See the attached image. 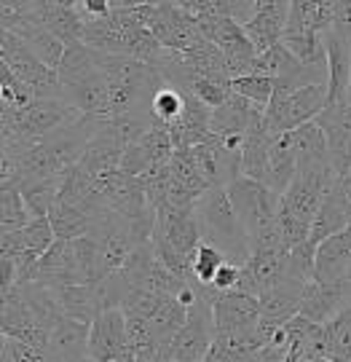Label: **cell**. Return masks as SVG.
Returning a JSON list of instances; mask_svg holds the SVG:
<instances>
[{
  "label": "cell",
  "instance_id": "cell-1",
  "mask_svg": "<svg viewBox=\"0 0 351 362\" xmlns=\"http://www.w3.org/2000/svg\"><path fill=\"white\" fill-rule=\"evenodd\" d=\"M228 196H231V204L247 231L249 250L252 252H285L282 236H279V223H276L282 196H276L268 185L249 180V177H236L228 185Z\"/></svg>",
  "mask_w": 351,
  "mask_h": 362
},
{
  "label": "cell",
  "instance_id": "cell-2",
  "mask_svg": "<svg viewBox=\"0 0 351 362\" xmlns=\"http://www.w3.org/2000/svg\"><path fill=\"white\" fill-rule=\"evenodd\" d=\"M196 220H198L204 242L218 247L228 258V263H236V266L247 263L252 250H249L247 231L231 204L228 188H209L196 202Z\"/></svg>",
  "mask_w": 351,
  "mask_h": 362
},
{
  "label": "cell",
  "instance_id": "cell-3",
  "mask_svg": "<svg viewBox=\"0 0 351 362\" xmlns=\"http://www.w3.org/2000/svg\"><path fill=\"white\" fill-rule=\"evenodd\" d=\"M327 107V83H314L295 94L273 91L271 103L263 113V124L273 137L295 132L306 124L316 121V116Z\"/></svg>",
  "mask_w": 351,
  "mask_h": 362
},
{
  "label": "cell",
  "instance_id": "cell-4",
  "mask_svg": "<svg viewBox=\"0 0 351 362\" xmlns=\"http://www.w3.org/2000/svg\"><path fill=\"white\" fill-rule=\"evenodd\" d=\"M0 62L16 78H22L27 86H32L38 100H62V83L56 70L43 65L16 33H0Z\"/></svg>",
  "mask_w": 351,
  "mask_h": 362
},
{
  "label": "cell",
  "instance_id": "cell-5",
  "mask_svg": "<svg viewBox=\"0 0 351 362\" xmlns=\"http://www.w3.org/2000/svg\"><path fill=\"white\" fill-rule=\"evenodd\" d=\"M25 25L46 27L65 46L83 43V30H86V22H83V16L76 8V0H30V11H27Z\"/></svg>",
  "mask_w": 351,
  "mask_h": 362
},
{
  "label": "cell",
  "instance_id": "cell-6",
  "mask_svg": "<svg viewBox=\"0 0 351 362\" xmlns=\"http://www.w3.org/2000/svg\"><path fill=\"white\" fill-rule=\"evenodd\" d=\"M212 314H215V336H236L261 327V300L242 290L215 293Z\"/></svg>",
  "mask_w": 351,
  "mask_h": 362
},
{
  "label": "cell",
  "instance_id": "cell-7",
  "mask_svg": "<svg viewBox=\"0 0 351 362\" xmlns=\"http://www.w3.org/2000/svg\"><path fill=\"white\" fill-rule=\"evenodd\" d=\"M303 290L306 285L298 279H285L268 293H263L261 300V333L266 344H271V338L285 327L290 320H295L300 311V300H303Z\"/></svg>",
  "mask_w": 351,
  "mask_h": 362
},
{
  "label": "cell",
  "instance_id": "cell-8",
  "mask_svg": "<svg viewBox=\"0 0 351 362\" xmlns=\"http://www.w3.org/2000/svg\"><path fill=\"white\" fill-rule=\"evenodd\" d=\"M316 127L325 132L330 161L338 177L351 175V103L327 105L316 116Z\"/></svg>",
  "mask_w": 351,
  "mask_h": 362
},
{
  "label": "cell",
  "instance_id": "cell-9",
  "mask_svg": "<svg viewBox=\"0 0 351 362\" xmlns=\"http://www.w3.org/2000/svg\"><path fill=\"white\" fill-rule=\"evenodd\" d=\"M129 349V333H126V314L121 309L102 311L89 333V360L94 362H116Z\"/></svg>",
  "mask_w": 351,
  "mask_h": 362
},
{
  "label": "cell",
  "instance_id": "cell-10",
  "mask_svg": "<svg viewBox=\"0 0 351 362\" xmlns=\"http://www.w3.org/2000/svg\"><path fill=\"white\" fill-rule=\"evenodd\" d=\"M327 105L346 103L351 86V35L343 30H327Z\"/></svg>",
  "mask_w": 351,
  "mask_h": 362
},
{
  "label": "cell",
  "instance_id": "cell-11",
  "mask_svg": "<svg viewBox=\"0 0 351 362\" xmlns=\"http://www.w3.org/2000/svg\"><path fill=\"white\" fill-rule=\"evenodd\" d=\"M351 223V185L349 177H338L330 185L327 196L322 199V207L316 212L311 226V239L314 245L319 247L325 239L340 233Z\"/></svg>",
  "mask_w": 351,
  "mask_h": 362
},
{
  "label": "cell",
  "instance_id": "cell-12",
  "mask_svg": "<svg viewBox=\"0 0 351 362\" xmlns=\"http://www.w3.org/2000/svg\"><path fill=\"white\" fill-rule=\"evenodd\" d=\"M351 306V287L340 279V282H309L303 290V300H300V317H306L314 325H327L333 317H338L343 309Z\"/></svg>",
  "mask_w": 351,
  "mask_h": 362
},
{
  "label": "cell",
  "instance_id": "cell-13",
  "mask_svg": "<svg viewBox=\"0 0 351 362\" xmlns=\"http://www.w3.org/2000/svg\"><path fill=\"white\" fill-rule=\"evenodd\" d=\"M290 3L292 0H255V13L244 25V30L258 54H266L276 43H282L287 16H290Z\"/></svg>",
  "mask_w": 351,
  "mask_h": 362
},
{
  "label": "cell",
  "instance_id": "cell-14",
  "mask_svg": "<svg viewBox=\"0 0 351 362\" xmlns=\"http://www.w3.org/2000/svg\"><path fill=\"white\" fill-rule=\"evenodd\" d=\"M287 279V250L285 252H252L249 260L242 266L239 287L242 293L261 298L271 287Z\"/></svg>",
  "mask_w": 351,
  "mask_h": 362
},
{
  "label": "cell",
  "instance_id": "cell-15",
  "mask_svg": "<svg viewBox=\"0 0 351 362\" xmlns=\"http://www.w3.org/2000/svg\"><path fill=\"white\" fill-rule=\"evenodd\" d=\"M263 107H258L255 103H249L239 94H231L228 103H222L220 107L212 110V118H209V129L218 137H244L255 121L263 118Z\"/></svg>",
  "mask_w": 351,
  "mask_h": 362
},
{
  "label": "cell",
  "instance_id": "cell-16",
  "mask_svg": "<svg viewBox=\"0 0 351 362\" xmlns=\"http://www.w3.org/2000/svg\"><path fill=\"white\" fill-rule=\"evenodd\" d=\"M271 145L273 134L266 129L263 118L255 121V127L242 137V177L268 185L271 180Z\"/></svg>",
  "mask_w": 351,
  "mask_h": 362
},
{
  "label": "cell",
  "instance_id": "cell-17",
  "mask_svg": "<svg viewBox=\"0 0 351 362\" xmlns=\"http://www.w3.org/2000/svg\"><path fill=\"white\" fill-rule=\"evenodd\" d=\"M89 333H91V325L70 320V317H62L59 325L52 330V341H49L46 360L49 362H83L89 357Z\"/></svg>",
  "mask_w": 351,
  "mask_h": 362
},
{
  "label": "cell",
  "instance_id": "cell-18",
  "mask_svg": "<svg viewBox=\"0 0 351 362\" xmlns=\"http://www.w3.org/2000/svg\"><path fill=\"white\" fill-rule=\"evenodd\" d=\"M0 255H22V252H32L43 258L56 242V233L52 228V220L49 218H32L27 223L22 231H8L3 233L0 239Z\"/></svg>",
  "mask_w": 351,
  "mask_h": 362
},
{
  "label": "cell",
  "instance_id": "cell-19",
  "mask_svg": "<svg viewBox=\"0 0 351 362\" xmlns=\"http://www.w3.org/2000/svg\"><path fill=\"white\" fill-rule=\"evenodd\" d=\"M351 269V236L346 231L335 233L316 247V263H314V282H340Z\"/></svg>",
  "mask_w": 351,
  "mask_h": 362
},
{
  "label": "cell",
  "instance_id": "cell-20",
  "mask_svg": "<svg viewBox=\"0 0 351 362\" xmlns=\"http://www.w3.org/2000/svg\"><path fill=\"white\" fill-rule=\"evenodd\" d=\"M124 151H126V145L118 143L116 137L102 127V118H100L97 134H94L91 143L86 145V151H83L78 164L89 172L91 177H102V175H110V172H118V169H121Z\"/></svg>",
  "mask_w": 351,
  "mask_h": 362
},
{
  "label": "cell",
  "instance_id": "cell-21",
  "mask_svg": "<svg viewBox=\"0 0 351 362\" xmlns=\"http://www.w3.org/2000/svg\"><path fill=\"white\" fill-rule=\"evenodd\" d=\"M54 296L62 306V314L70 317V320H78V322L91 325L105 309V298H102V287L100 282L97 285H70V287H59L54 290Z\"/></svg>",
  "mask_w": 351,
  "mask_h": 362
},
{
  "label": "cell",
  "instance_id": "cell-22",
  "mask_svg": "<svg viewBox=\"0 0 351 362\" xmlns=\"http://www.w3.org/2000/svg\"><path fill=\"white\" fill-rule=\"evenodd\" d=\"M290 137H292V151H295L298 169L333 167L325 132L316 127V121H311V124H306V127H300L295 132H290Z\"/></svg>",
  "mask_w": 351,
  "mask_h": 362
},
{
  "label": "cell",
  "instance_id": "cell-23",
  "mask_svg": "<svg viewBox=\"0 0 351 362\" xmlns=\"http://www.w3.org/2000/svg\"><path fill=\"white\" fill-rule=\"evenodd\" d=\"M83 43L100 54H113V57H126L124 46V30L116 16H105V19H91L83 30Z\"/></svg>",
  "mask_w": 351,
  "mask_h": 362
},
{
  "label": "cell",
  "instance_id": "cell-24",
  "mask_svg": "<svg viewBox=\"0 0 351 362\" xmlns=\"http://www.w3.org/2000/svg\"><path fill=\"white\" fill-rule=\"evenodd\" d=\"M6 33H8V30H6ZM13 33L35 52V57H38L43 65H49L52 70H56V67L62 65V57H65L67 46L56 38V35H52L46 27L25 25V27H19V30H13Z\"/></svg>",
  "mask_w": 351,
  "mask_h": 362
},
{
  "label": "cell",
  "instance_id": "cell-25",
  "mask_svg": "<svg viewBox=\"0 0 351 362\" xmlns=\"http://www.w3.org/2000/svg\"><path fill=\"white\" fill-rule=\"evenodd\" d=\"M65 177V175H62ZM62 177H46V180H27L19 191L25 196V204L32 218H49L52 209L56 207Z\"/></svg>",
  "mask_w": 351,
  "mask_h": 362
},
{
  "label": "cell",
  "instance_id": "cell-26",
  "mask_svg": "<svg viewBox=\"0 0 351 362\" xmlns=\"http://www.w3.org/2000/svg\"><path fill=\"white\" fill-rule=\"evenodd\" d=\"M52 228L56 233V239H65V242H76L81 236H89L91 233V223L94 220L78 207H67V204H56L52 209Z\"/></svg>",
  "mask_w": 351,
  "mask_h": 362
},
{
  "label": "cell",
  "instance_id": "cell-27",
  "mask_svg": "<svg viewBox=\"0 0 351 362\" xmlns=\"http://www.w3.org/2000/svg\"><path fill=\"white\" fill-rule=\"evenodd\" d=\"M327 333V360L351 362V306L343 309L325 325Z\"/></svg>",
  "mask_w": 351,
  "mask_h": 362
},
{
  "label": "cell",
  "instance_id": "cell-28",
  "mask_svg": "<svg viewBox=\"0 0 351 362\" xmlns=\"http://www.w3.org/2000/svg\"><path fill=\"white\" fill-rule=\"evenodd\" d=\"M30 220H32V215H30V209H27L22 191H19V188H3V204H0L3 233L22 231Z\"/></svg>",
  "mask_w": 351,
  "mask_h": 362
},
{
  "label": "cell",
  "instance_id": "cell-29",
  "mask_svg": "<svg viewBox=\"0 0 351 362\" xmlns=\"http://www.w3.org/2000/svg\"><path fill=\"white\" fill-rule=\"evenodd\" d=\"M191 263H194V276L198 285L204 287H212V279H215V274L220 272L222 263H228V258L222 255L220 250L215 245H209V242H201V245L196 247L194 258H191Z\"/></svg>",
  "mask_w": 351,
  "mask_h": 362
},
{
  "label": "cell",
  "instance_id": "cell-30",
  "mask_svg": "<svg viewBox=\"0 0 351 362\" xmlns=\"http://www.w3.org/2000/svg\"><path fill=\"white\" fill-rule=\"evenodd\" d=\"M231 91L239 94V97H244L249 103H255L258 107H268L273 97V78L268 76H242V78H234L231 81Z\"/></svg>",
  "mask_w": 351,
  "mask_h": 362
},
{
  "label": "cell",
  "instance_id": "cell-31",
  "mask_svg": "<svg viewBox=\"0 0 351 362\" xmlns=\"http://www.w3.org/2000/svg\"><path fill=\"white\" fill-rule=\"evenodd\" d=\"M182 107H185L182 91L172 89V86H164V89H158V94L153 97V103H150L153 124H161V127H172L174 121H180Z\"/></svg>",
  "mask_w": 351,
  "mask_h": 362
},
{
  "label": "cell",
  "instance_id": "cell-32",
  "mask_svg": "<svg viewBox=\"0 0 351 362\" xmlns=\"http://www.w3.org/2000/svg\"><path fill=\"white\" fill-rule=\"evenodd\" d=\"M198 103H204L209 110L220 107L222 103H228V97L234 94L231 91V83H222V81H212V78H196L191 83V91Z\"/></svg>",
  "mask_w": 351,
  "mask_h": 362
},
{
  "label": "cell",
  "instance_id": "cell-33",
  "mask_svg": "<svg viewBox=\"0 0 351 362\" xmlns=\"http://www.w3.org/2000/svg\"><path fill=\"white\" fill-rule=\"evenodd\" d=\"M0 362H49L46 354L32 346H27L16 338L3 336V344H0Z\"/></svg>",
  "mask_w": 351,
  "mask_h": 362
},
{
  "label": "cell",
  "instance_id": "cell-34",
  "mask_svg": "<svg viewBox=\"0 0 351 362\" xmlns=\"http://www.w3.org/2000/svg\"><path fill=\"white\" fill-rule=\"evenodd\" d=\"M252 357H255V354L236 349L231 341H225L222 336H215V341H212L209 354L204 362H252Z\"/></svg>",
  "mask_w": 351,
  "mask_h": 362
},
{
  "label": "cell",
  "instance_id": "cell-35",
  "mask_svg": "<svg viewBox=\"0 0 351 362\" xmlns=\"http://www.w3.org/2000/svg\"><path fill=\"white\" fill-rule=\"evenodd\" d=\"M239 279H242V266H236V263H222L220 272L215 274V279H212V287H215L218 293H228V290H236V287H239Z\"/></svg>",
  "mask_w": 351,
  "mask_h": 362
},
{
  "label": "cell",
  "instance_id": "cell-36",
  "mask_svg": "<svg viewBox=\"0 0 351 362\" xmlns=\"http://www.w3.org/2000/svg\"><path fill=\"white\" fill-rule=\"evenodd\" d=\"M343 282H346V285L351 287V269H349V272H346V276H343Z\"/></svg>",
  "mask_w": 351,
  "mask_h": 362
},
{
  "label": "cell",
  "instance_id": "cell-37",
  "mask_svg": "<svg viewBox=\"0 0 351 362\" xmlns=\"http://www.w3.org/2000/svg\"><path fill=\"white\" fill-rule=\"evenodd\" d=\"M83 362H94V360H89V357H86V360H83Z\"/></svg>",
  "mask_w": 351,
  "mask_h": 362
},
{
  "label": "cell",
  "instance_id": "cell-38",
  "mask_svg": "<svg viewBox=\"0 0 351 362\" xmlns=\"http://www.w3.org/2000/svg\"><path fill=\"white\" fill-rule=\"evenodd\" d=\"M346 177H349V185H351V175H346Z\"/></svg>",
  "mask_w": 351,
  "mask_h": 362
}]
</instances>
